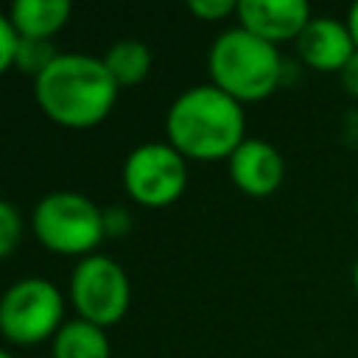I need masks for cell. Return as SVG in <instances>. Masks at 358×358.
<instances>
[{"mask_svg": "<svg viewBox=\"0 0 358 358\" xmlns=\"http://www.w3.org/2000/svg\"><path fill=\"white\" fill-rule=\"evenodd\" d=\"M117 90L103 59L87 53H59L34 78L39 112L64 129H92L106 120Z\"/></svg>", "mask_w": 358, "mask_h": 358, "instance_id": "obj_1", "label": "cell"}, {"mask_svg": "<svg viewBox=\"0 0 358 358\" xmlns=\"http://www.w3.org/2000/svg\"><path fill=\"white\" fill-rule=\"evenodd\" d=\"M168 143L196 162L229 159L246 140L243 103L221 92L215 84L187 87L173 98L165 115Z\"/></svg>", "mask_w": 358, "mask_h": 358, "instance_id": "obj_2", "label": "cell"}, {"mask_svg": "<svg viewBox=\"0 0 358 358\" xmlns=\"http://www.w3.org/2000/svg\"><path fill=\"white\" fill-rule=\"evenodd\" d=\"M210 84L235 98L238 103H255L268 98L285 73V62L277 45L243 31L241 25L227 28L215 36L207 53Z\"/></svg>", "mask_w": 358, "mask_h": 358, "instance_id": "obj_3", "label": "cell"}, {"mask_svg": "<svg viewBox=\"0 0 358 358\" xmlns=\"http://www.w3.org/2000/svg\"><path fill=\"white\" fill-rule=\"evenodd\" d=\"M31 229L48 252L64 257L95 255L98 243L106 238L103 210L76 190H53L42 196L31 210Z\"/></svg>", "mask_w": 358, "mask_h": 358, "instance_id": "obj_4", "label": "cell"}, {"mask_svg": "<svg viewBox=\"0 0 358 358\" xmlns=\"http://www.w3.org/2000/svg\"><path fill=\"white\" fill-rule=\"evenodd\" d=\"M64 324V296L45 277L11 282L0 299V333L14 347L53 341Z\"/></svg>", "mask_w": 358, "mask_h": 358, "instance_id": "obj_5", "label": "cell"}, {"mask_svg": "<svg viewBox=\"0 0 358 358\" xmlns=\"http://www.w3.org/2000/svg\"><path fill=\"white\" fill-rule=\"evenodd\" d=\"M70 302L78 319L98 327L117 324L131 302V285L117 260L109 255H87L76 263L70 274Z\"/></svg>", "mask_w": 358, "mask_h": 358, "instance_id": "obj_6", "label": "cell"}, {"mask_svg": "<svg viewBox=\"0 0 358 358\" xmlns=\"http://www.w3.org/2000/svg\"><path fill=\"white\" fill-rule=\"evenodd\" d=\"M123 190L140 207H168L187 187V159L165 143H143L123 162Z\"/></svg>", "mask_w": 358, "mask_h": 358, "instance_id": "obj_7", "label": "cell"}, {"mask_svg": "<svg viewBox=\"0 0 358 358\" xmlns=\"http://www.w3.org/2000/svg\"><path fill=\"white\" fill-rule=\"evenodd\" d=\"M235 20L243 31L280 45L291 39L296 42L313 14L305 0H238Z\"/></svg>", "mask_w": 358, "mask_h": 358, "instance_id": "obj_8", "label": "cell"}, {"mask_svg": "<svg viewBox=\"0 0 358 358\" xmlns=\"http://www.w3.org/2000/svg\"><path fill=\"white\" fill-rule=\"evenodd\" d=\"M355 50L358 48L347 28V20L336 17H313L296 36L299 62L316 73H341Z\"/></svg>", "mask_w": 358, "mask_h": 358, "instance_id": "obj_9", "label": "cell"}, {"mask_svg": "<svg viewBox=\"0 0 358 358\" xmlns=\"http://www.w3.org/2000/svg\"><path fill=\"white\" fill-rule=\"evenodd\" d=\"M229 165V179L232 185L246 193V196H271L282 179H285V159L282 154L266 143V140H252L246 137L238 151L227 159Z\"/></svg>", "mask_w": 358, "mask_h": 358, "instance_id": "obj_10", "label": "cell"}, {"mask_svg": "<svg viewBox=\"0 0 358 358\" xmlns=\"http://www.w3.org/2000/svg\"><path fill=\"white\" fill-rule=\"evenodd\" d=\"M70 14L73 6L67 0H14L6 17L20 31L22 39L50 42L67 25Z\"/></svg>", "mask_w": 358, "mask_h": 358, "instance_id": "obj_11", "label": "cell"}, {"mask_svg": "<svg viewBox=\"0 0 358 358\" xmlns=\"http://www.w3.org/2000/svg\"><path fill=\"white\" fill-rule=\"evenodd\" d=\"M50 358H112V344L103 327L76 316L50 341Z\"/></svg>", "mask_w": 358, "mask_h": 358, "instance_id": "obj_12", "label": "cell"}, {"mask_svg": "<svg viewBox=\"0 0 358 358\" xmlns=\"http://www.w3.org/2000/svg\"><path fill=\"white\" fill-rule=\"evenodd\" d=\"M101 59L117 87H134L151 70V50L140 39H117L109 45V50Z\"/></svg>", "mask_w": 358, "mask_h": 358, "instance_id": "obj_13", "label": "cell"}, {"mask_svg": "<svg viewBox=\"0 0 358 358\" xmlns=\"http://www.w3.org/2000/svg\"><path fill=\"white\" fill-rule=\"evenodd\" d=\"M56 56H59V53L53 50L50 42H42V39H22V42H20V53H17L14 67H17L20 73H28V76L36 78V76H39Z\"/></svg>", "mask_w": 358, "mask_h": 358, "instance_id": "obj_14", "label": "cell"}, {"mask_svg": "<svg viewBox=\"0 0 358 358\" xmlns=\"http://www.w3.org/2000/svg\"><path fill=\"white\" fill-rule=\"evenodd\" d=\"M22 241V215L14 201H0V257H11Z\"/></svg>", "mask_w": 358, "mask_h": 358, "instance_id": "obj_15", "label": "cell"}, {"mask_svg": "<svg viewBox=\"0 0 358 358\" xmlns=\"http://www.w3.org/2000/svg\"><path fill=\"white\" fill-rule=\"evenodd\" d=\"M190 14L204 20V22H218L224 17H235L238 11V0H190Z\"/></svg>", "mask_w": 358, "mask_h": 358, "instance_id": "obj_16", "label": "cell"}, {"mask_svg": "<svg viewBox=\"0 0 358 358\" xmlns=\"http://www.w3.org/2000/svg\"><path fill=\"white\" fill-rule=\"evenodd\" d=\"M20 31L11 25L8 17H0V70H11L20 53Z\"/></svg>", "mask_w": 358, "mask_h": 358, "instance_id": "obj_17", "label": "cell"}, {"mask_svg": "<svg viewBox=\"0 0 358 358\" xmlns=\"http://www.w3.org/2000/svg\"><path fill=\"white\" fill-rule=\"evenodd\" d=\"M103 227H106V235L117 238V235H126L129 227H131V218L123 207H112V210H103Z\"/></svg>", "mask_w": 358, "mask_h": 358, "instance_id": "obj_18", "label": "cell"}, {"mask_svg": "<svg viewBox=\"0 0 358 358\" xmlns=\"http://www.w3.org/2000/svg\"><path fill=\"white\" fill-rule=\"evenodd\" d=\"M338 78H341V87L347 90V95L358 98V50H355V56L344 64V70L338 73Z\"/></svg>", "mask_w": 358, "mask_h": 358, "instance_id": "obj_19", "label": "cell"}, {"mask_svg": "<svg viewBox=\"0 0 358 358\" xmlns=\"http://www.w3.org/2000/svg\"><path fill=\"white\" fill-rule=\"evenodd\" d=\"M347 28H350V34L355 39V48H358V3L350 6V11H347Z\"/></svg>", "mask_w": 358, "mask_h": 358, "instance_id": "obj_20", "label": "cell"}, {"mask_svg": "<svg viewBox=\"0 0 358 358\" xmlns=\"http://www.w3.org/2000/svg\"><path fill=\"white\" fill-rule=\"evenodd\" d=\"M352 291L358 294V260H355V266H352Z\"/></svg>", "mask_w": 358, "mask_h": 358, "instance_id": "obj_21", "label": "cell"}, {"mask_svg": "<svg viewBox=\"0 0 358 358\" xmlns=\"http://www.w3.org/2000/svg\"><path fill=\"white\" fill-rule=\"evenodd\" d=\"M0 358H17V355H14V352H8V350H3V352H0Z\"/></svg>", "mask_w": 358, "mask_h": 358, "instance_id": "obj_22", "label": "cell"}, {"mask_svg": "<svg viewBox=\"0 0 358 358\" xmlns=\"http://www.w3.org/2000/svg\"><path fill=\"white\" fill-rule=\"evenodd\" d=\"M355 213H358V204H355Z\"/></svg>", "mask_w": 358, "mask_h": 358, "instance_id": "obj_23", "label": "cell"}]
</instances>
